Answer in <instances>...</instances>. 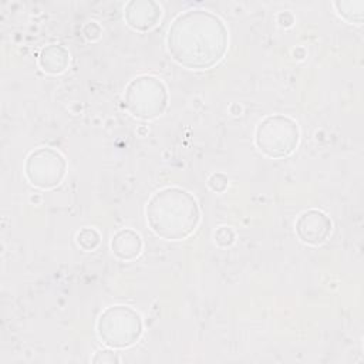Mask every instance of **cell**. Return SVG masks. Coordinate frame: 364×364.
Returning a JSON list of instances; mask_svg holds the SVG:
<instances>
[{"mask_svg":"<svg viewBox=\"0 0 364 364\" xmlns=\"http://www.w3.org/2000/svg\"><path fill=\"white\" fill-rule=\"evenodd\" d=\"M333 229L330 216L320 209H307L299 215L294 223V230L300 242L318 246L324 243Z\"/></svg>","mask_w":364,"mask_h":364,"instance_id":"cell-7","label":"cell"},{"mask_svg":"<svg viewBox=\"0 0 364 364\" xmlns=\"http://www.w3.org/2000/svg\"><path fill=\"white\" fill-rule=\"evenodd\" d=\"M300 141L299 124L283 114L264 117L255 129V145L267 158L280 159L291 155Z\"/></svg>","mask_w":364,"mask_h":364,"instance_id":"cell-4","label":"cell"},{"mask_svg":"<svg viewBox=\"0 0 364 364\" xmlns=\"http://www.w3.org/2000/svg\"><path fill=\"white\" fill-rule=\"evenodd\" d=\"M67 166V159L60 151L50 146H38L27 155L24 175L33 186L53 189L65 178Z\"/></svg>","mask_w":364,"mask_h":364,"instance_id":"cell-6","label":"cell"},{"mask_svg":"<svg viewBox=\"0 0 364 364\" xmlns=\"http://www.w3.org/2000/svg\"><path fill=\"white\" fill-rule=\"evenodd\" d=\"M109 246L117 259L122 262H131L141 255L144 242L136 230L131 228H122L112 235Z\"/></svg>","mask_w":364,"mask_h":364,"instance_id":"cell-9","label":"cell"},{"mask_svg":"<svg viewBox=\"0 0 364 364\" xmlns=\"http://www.w3.org/2000/svg\"><path fill=\"white\" fill-rule=\"evenodd\" d=\"M151 230L165 240L189 237L200 222V208L192 193L179 186L156 191L145 206Z\"/></svg>","mask_w":364,"mask_h":364,"instance_id":"cell-2","label":"cell"},{"mask_svg":"<svg viewBox=\"0 0 364 364\" xmlns=\"http://www.w3.org/2000/svg\"><path fill=\"white\" fill-rule=\"evenodd\" d=\"M97 336L109 348H128L142 336L144 324L139 313L125 304L107 307L98 317Z\"/></svg>","mask_w":364,"mask_h":364,"instance_id":"cell-3","label":"cell"},{"mask_svg":"<svg viewBox=\"0 0 364 364\" xmlns=\"http://www.w3.org/2000/svg\"><path fill=\"white\" fill-rule=\"evenodd\" d=\"M101 34V27L95 23V21H90L85 27H84V36L88 38V40H97Z\"/></svg>","mask_w":364,"mask_h":364,"instance_id":"cell-16","label":"cell"},{"mask_svg":"<svg viewBox=\"0 0 364 364\" xmlns=\"http://www.w3.org/2000/svg\"><path fill=\"white\" fill-rule=\"evenodd\" d=\"M70 64V53L61 44H48L38 54V65L47 74H61Z\"/></svg>","mask_w":364,"mask_h":364,"instance_id":"cell-10","label":"cell"},{"mask_svg":"<svg viewBox=\"0 0 364 364\" xmlns=\"http://www.w3.org/2000/svg\"><path fill=\"white\" fill-rule=\"evenodd\" d=\"M213 239L219 247H229L235 243V232L229 226H219L213 233Z\"/></svg>","mask_w":364,"mask_h":364,"instance_id":"cell-13","label":"cell"},{"mask_svg":"<svg viewBox=\"0 0 364 364\" xmlns=\"http://www.w3.org/2000/svg\"><path fill=\"white\" fill-rule=\"evenodd\" d=\"M208 186L216 193H223L229 186V178L222 172H213L208 178Z\"/></svg>","mask_w":364,"mask_h":364,"instance_id":"cell-14","label":"cell"},{"mask_svg":"<svg viewBox=\"0 0 364 364\" xmlns=\"http://www.w3.org/2000/svg\"><path fill=\"white\" fill-rule=\"evenodd\" d=\"M127 111L139 119H155L164 114L168 105V90L162 80L142 74L132 78L124 91Z\"/></svg>","mask_w":364,"mask_h":364,"instance_id":"cell-5","label":"cell"},{"mask_svg":"<svg viewBox=\"0 0 364 364\" xmlns=\"http://www.w3.org/2000/svg\"><path fill=\"white\" fill-rule=\"evenodd\" d=\"M162 17L159 3L154 0H131L124 7V18L127 24L136 31H148L154 28Z\"/></svg>","mask_w":364,"mask_h":364,"instance_id":"cell-8","label":"cell"},{"mask_svg":"<svg viewBox=\"0 0 364 364\" xmlns=\"http://www.w3.org/2000/svg\"><path fill=\"white\" fill-rule=\"evenodd\" d=\"M100 239H101V236H100L98 230L94 228H82L75 236L77 245L85 252L94 250L100 245Z\"/></svg>","mask_w":364,"mask_h":364,"instance_id":"cell-12","label":"cell"},{"mask_svg":"<svg viewBox=\"0 0 364 364\" xmlns=\"http://www.w3.org/2000/svg\"><path fill=\"white\" fill-rule=\"evenodd\" d=\"M229 31L223 20L203 9L179 13L166 33L171 58L189 70H208L226 54Z\"/></svg>","mask_w":364,"mask_h":364,"instance_id":"cell-1","label":"cell"},{"mask_svg":"<svg viewBox=\"0 0 364 364\" xmlns=\"http://www.w3.org/2000/svg\"><path fill=\"white\" fill-rule=\"evenodd\" d=\"M91 361L95 364H114V363H119V357L117 355V353H114V348L108 347L105 350L97 351L91 358Z\"/></svg>","mask_w":364,"mask_h":364,"instance_id":"cell-15","label":"cell"},{"mask_svg":"<svg viewBox=\"0 0 364 364\" xmlns=\"http://www.w3.org/2000/svg\"><path fill=\"white\" fill-rule=\"evenodd\" d=\"M334 7L340 17H343L347 23L361 24L363 23V10L364 1L361 0H350V1H334Z\"/></svg>","mask_w":364,"mask_h":364,"instance_id":"cell-11","label":"cell"}]
</instances>
